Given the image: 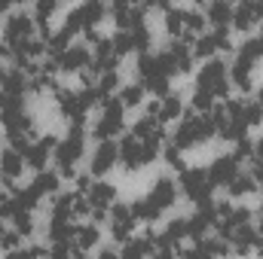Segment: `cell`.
Here are the masks:
<instances>
[{
	"mask_svg": "<svg viewBox=\"0 0 263 259\" xmlns=\"http://www.w3.org/2000/svg\"><path fill=\"white\" fill-rule=\"evenodd\" d=\"M217 131H214V119H211V113H190L187 119H181V125L175 131V146L184 153V149H193L199 143H205V140H211Z\"/></svg>",
	"mask_w": 263,
	"mask_h": 259,
	"instance_id": "cell-1",
	"label": "cell"
},
{
	"mask_svg": "<svg viewBox=\"0 0 263 259\" xmlns=\"http://www.w3.org/2000/svg\"><path fill=\"white\" fill-rule=\"evenodd\" d=\"M83 146H86V128L83 125H70L67 137L55 146V165H59V177H73L77 180V162L83 159Z\"/></svg>",
	"mask_w": 263,
	"mask_h": 259,
	"instance_id": "cell-2",
	"label": "cell"
},
{
	"mask_svg": "<svg viewBox=\"0 0 263 259\" xmlns=\"http://www.w3.org/2000/svg\"><path fill=\"white\" fill-rule=\"evenodd\" d=\"M117 146H120V165L132 174V171H138V168H144V165L156 162L162 140H138V137L126 134Z\"/></svg>",
	"mask_w": 263,
	"mask_h": 259,
	"instance_id": "cell-3",
	"label": "cell"
},
{
	"mask_svg": "<svg viewBox=\"0 0 263 259\" xmlns=\"http://www.w3.org/2000/svg\"><path fill=\"white\" fill-rule=\"evenodd\" d=\"M196 89L211 92L214 98H227L230 95V67L220 58H208L196 73Z\"/></svg>",
	"mask_w": 263,
	"mask_h": 259,
	"instance_id": "cell-4",
	"label": "cell"
},
{
	"mask_svg": "<svg viewBox=\"0 0 263 259\" xmlns=\"http://www.w3.org/2000/svg\"><path fill=\"white\" fill-rule=\"evenodd\" d=\"M34 28H37V18L31 12H25V9H15V12H9L3 18V43L9 49H15V46L34 40Z\"/></svg>",
	"mask_w": 263,
	"mask_h": 259,
	"instance_id": "cell-5",
	"label": "cell"
},
{
	"mask_svg": "<svg viewBox=\"0 0 263 259\" xmlns=\"http://www.w3.org/2000/svg\"><path fill=\"white\" fill-rule=\"evenodd\" d=\"M123 128H126V107L120 104V98H104L101 101V119L95 122V137L110 140Z\"/></svg>",
	"mask_w": 263,
	"mask_h": 259,
	"instance_id": "cell-6",
	"label": "cell"
},
{
	"mask_svg": "<svg viewBox=\"0 0 263 259\" xmlns=\"http://www.w3.org/2000/svg\"><path fill=\"white\" fill-rule=\"evenodd\" d=\"M181 189H184V195H187L190 201H196L199 207H202V204H211L214 186H211L205 168H184V171H181Z\"/></svg>",
	"mask_w": 263,
	"mask_h": 259,
	"instance_id": "cell-7",
	"label": "cell"
},
{
	"mask_svg": "<svg viewBox=\"0 0 263 259\" xmlns=\"http://www.w3.org/2000/svg\"><path fill=\"white\" fill-rule=\"evenodd\" d=\"M110 15H114V21L120 25V31H135V28H141V25H144L147 3L117 0V3H110Z\"/></svg>",
	"mask_w": 263,
	"mask_h": 259,
	"instance_id": "cell-8",
	"label": "cell"
},
{
	"mask_svg": "<svg viewBox=\"0 0 263 259\" xmlns=\"http://www.w3.org/2000/svg\"><path fill=\"white\" fill-rule=\"evenodd\" d=\"M55 146H59V140L52 137V134H46V137H37L28 149H25V162H28V168H34L37 174L40 171H46V165H49V159L55 156Z\"/></svg>",
	"mask_w": 263,
	"mask_h": 259,
	"instance_id": "cell-9",
	"label": "cell"
},
{
	"mask_svg": "<svg viewBox=\"0 0 263 259\" xmlns=\"http://www.w3.org/2000/svg\"><path fill=\"white\" fill-rule=\"evenodd\" d=\"M55 61H59V70H65V73H83L92 67V49L86 43H70Z\"/></svg>",
	"mask_w": 263,
	"mask_h": 259,
	"instance_id": "cell-10",
	"label": "cell"
},
{
	"mask_svg": "<svg viewBox=\"0 0 263 259\" xmlns=\"http://www.w3.org/2000/svg\"><path fill=\"white\" fill-rule=\"evenodd\" d=\"M135 213H132V204H114L110 207V235H114V241H132V229H135Z\"/></svg>",
	"mask_w": 263,
	"mask_h": 259,
	"instance_id": "cell-11",
	"label": "cell"
},
{
	"mask_svg": "<svg viewBox=\"0 0 263 259\" xmlns=\"http://www.w3.org/2000/svg\"><path fill=\"white\" fill-rule=\"evenodd\" d=\"M205 171H208L211 186H230L239 177V159L236 156H217Z\"/></svg>",
	"mask_w": 263,
	"mask_h": 259,
	"instance_id": "cell-12",
	"label": "cell"
},
{
	"mask_svg": "<svg viewBox=\"0 0 263 259\" xmlns=\"http://www.w3.org/2000/svg\"><path fill=\"white\" fill-rule=\"evenodd\" d=\"M117 162H120V146H117L114 140H101V143L95 146V153H92L89 171H92L95 177H101V174L114 171V165H117Z\"/></svg>",
	"mask_w": 263,
	"mask_h": 259,
	"instance_id": "cell-13",
	"label": "cell"
},
{
	"mask_svg": "<svg viewBox=\"0 0 263 259\" xmlns=\"http://www.w3.org/2000/svg\"><path fill=\"white\" fill-rule=\"evenodd\" d=\"M147 201H150L153 207H159V210H168V207L178 201V183H175L172 177H159V180L150 186Z\"/></svg>",
	"mask_w": 263,
	"mask_h": 259,
	"instance_id": "cell-14",
	"label": "cell"
},
{
	"mask_svg": "<svg viewBox=\"0 0 263 259\" xmlns=\"http://www.w3.org/2000/svg\"><path fill=\"white\" fill-rule=\"evenodd\" d=\"M25 168H28V162H25V156H22L18 149L6 146V149L0 153V180H3V183H15V180L25 174Z\"/></svg>",
	"mask_w": 263,
	"mask_h": 259,
	"instance_id": "cell-15",
	"label": "cell"
},
{
	"mask_svg": "<svg viewBox=\"0 0 263 259\" xmlns=\"http://www.w3.org/2000/svg\"><path fill=\"white\" fill-rule=\"evenodd\" d=\"M86 201H89L92 210H107V207L117 204V186L114 183H104V180H95L89 186V192H86Z\"/></svg>",
	"mask_w": 263,
	"mask_h": 259,
	"instance_id": "cell-16",
	"label": "cell"
},
{
	"mask_svg": "<svg viewBox=\"0 0 263 259\" xmlns=\"http://www.w3.org/2000/svg\"><path fill=\"white\" fill-rule=\"evenodd\" d=\"M230 250L236 253V256H248V253H254V250H260V238H257V229L254 226H242V229H236L233 232V238H230Z\"/></svg>",
	"mask_w": 263,
	"mask_h": 259,
	"instance_id": "cell-17",
	"label": "cell"
},
{
	"mask_svg": "<svg viewBox=\"0 0 263 259\" xmlns=\"http://www.w3.org/2000/svg\"><path fill=\"white\" fill-rule=\"evenodd\" d=\"M202 12H205V21L211 28H230L233 25V3L230 0H211L202 6Z\"/></svg>",
	"mask_w": 263,
	"mask_h": 259,
	"instance_id": "cell-18",
	"label": "cell"
},
{
	"mask_svg": "<svg viewBox=\"0 0 263 259\" xmlns=\"http://www.w3.org/2000/svg\"><path fill=\"white\" fill-rule=\"evenodd\" d=\"M153 244H156V235H153V232H147V235H141V238H132V241L123 244L120 259H150L153 256Z\"/></svg>",
	"mask_w": 263,
	"mask_h": 259,
	"instance_id": "cell-19",
	"label": "cell"
},
{
	"mask_svg": "<svg viewBox=\"0 0 263 259\" xmlns=\"http://www.w3.org/2000/svg\"><path fill=\"white\" fill-rule=\"evenodd\" d=\"M165 52H168V58H172L175 73H190V70H193V49H190L184 40H172Z\"/></svg>",
	"mask_w": 263,
	"mask_h": 259,
	"instance_id": "cell-20",
	"label": "cell"
},
{
	"mask_svg": "<svg viewBox=\"0 0 263 259\" xmlns=\"http://www.w3.org/2000/svg\"><path fill=\"white\" fill-rule=\"evenodd\" d=\"M80 192H59L55 195V207H52V220H77V204H80Z\"/></svg>",
	"mask_w": 263,
	"mask_h": 259,
	"instance_id": "cell-21",
	"label": "cell"
},
{
	"mask_svg": "<svg viewBox=\"0 0 263 259\" xmlns=\"http://www.w3.org/2000/svg\"><path fill=\"white\" fill-rule=\"evenodd\" d=\"M159 101V113H156V122H172V119H181L184 113V104H181V95L178 92H168L165 98H156Z\"/></svg>",
	"mask_w": 263,
	"mask_h": 259,
	"instance_id": "cell-22",
	"label": "cell"
},
{
	"mask_svg": "<svg viewBox=\"0 0 263 259\" xmlns=\"http://www.w3.org/2000/svg\"><path fill=\"white\" fill-rule=\"evenodd\" d=\"M101 241V229L95 226V223H86V226H77V232H73V250H77V256L83 253V250H89V247H95Z\"/></svg>",
	"mask_w": 263,
	"mask_h": 259,
	"instance_id": "cell-23",
	"label": "cell"
},
{
	"mask_svg": "<svg viewBox=\"0 0 263 259\" xmlns=\"http://www.w3.org/2000/svg\"><path fill=\"white\" fill-rule=\"evenodd\" d=\"M254 25H260V21H257L254 3H251V0L236 3V6H233V28H236V31H251Z\"/></svg>",
	"mask_w": 263,
	"mask_h": 259,
	"instance_id": "cell-24",
	"label": "cell"
},
{
	"mask_svg": "<svg viewBox=\"0 0 263 259\" xmlns=\"http://www.w3.org/2000/svg\"><path fill=\"white\" fill-rule=\"evenodd\" d=\"M132 137H138V140H165V128L156 122V119H150V116H141L129 131Z\"/></svg>",
	"mask_w": 263,
	"mask_h": 259,
	"instance_id": "cell-25",
	"label": "cell"
},
{
	"mask_svg": "<svg viewBox=\"0 0 263 259\" xmlns=\"http://www.w3.org/2000/svg\"><path fill=\"white\" fill-rule=\"evenodd\" d=\"M28 73L25 70H9L6 73V79H3V95H9V98H25V92H28Z\"/></svg>",
	"mask_w": 263,
	"mask_h": 259,
	"instance_id": "cell-26",
	"label": "cell"
},
{
	"mask_svg": "<svg viewBox=\"0 0 263 259\" xmlns=\"http://www.w3.org/2000/svg\"><path fill=\"white\" fill-rule=\"evenodd\" d=\"M236 58H239V61H245V64H251V67H254V64H257V61L263 58V40H260V37H248V40H245V43L239 46Z\"/></svg>",
	"mask_w": 263,
	"mask_h": 259,
	"instance_id": "cell-27",
	"label": "cell"
},
{
	"mask_svg": "<svg viewBox=\"0 0 263 259\" xmlns=\"http://www.w3.org/2000/svg\"><path fill=\"white\" fill-rule=\"evenodd\" d=\"M230 85H239L242 92H251V64L236 58L233 67H230Z\"/></svg>",
	"mask_w": 263,
	"mask_h": 259,
	"instance_id": "cell-28",
	"label": "cell"
},
{
	"mask_svg": "<svg viewBox=\"0 0 263 259\" xmlns=\"http://www.w3.org/2000/svg\"><path fill=\"white\" fill-rule=\"evenodd\" d=\"M144 95H147V92H144L141 82H129V85H120V95H117V98H120L123 107H141V104H144Z\"/></svg>",
	"mask_w": 263,
	"mask_h": 259,
	"instance_id": "cell-29",
	"label": "cell"
},
{
	"mask_svg": "<svg viewBox=\"0 0 263 259\" xmlns=\"http://www.w3.org/2000/svg\"><path fill=\"white\" fill-rule=\"evenodd\" d=\"M214 52H217V40H214V34L208 31V34H199L196 40H193V58H214Z\"/></svg>",
	"mask_w": 263,
	"mask_h": 259,
	"instance_id": "cell-30",
	"label": "cell"
},
{
	"mask_svg": "<svg viewBox=\"0 0 263 259\" xmlns=\"http://www.w3.org/2000/svg\"><path fill=\"white\" fill-rule=\"evenodd\" d=\"M227 192L233 195V198H242V195H251L257 192V183H254V177L248 174V171H239V177L227 186Z\"/></svg>",
	"mask_w": 263,
	"mask_h": 259,
	"instance_id": "cell-31",
	"label": "cell"
},
{
	"mask_svg": "<svg viewBox=\"0 0 263 259\" xmlns=\"http://www.w3.org/2000/svg\"><path fill=\"white\" fill-rule=\"evenodd\" d=\"M12 198H15V204H18V210H34L37 204H40V189L31 183V186H25V189H15L12 192Z\"/></svg>",
	"mask_w": 263,
	"mask_h": 259,
	"instance_id": "cell-32",
	"label": "cell"
},
{
	"mask_svg": "<svg viewBox=\"0 0 263 259\" xmlns=\"http://www.w3.org/2000/svg\"><path fill=\"white\" fill-rule=\"evenodd\" d=\"M132 213H135V220H141V223H156V220L162 217V210H159V207H153L147 198L132 201Z\"/></svg>",
	"mask_w": 263,
	"mask_h": 259,
	"instance_id": "cell-33",
	"label": "cell"
},
{
	"mask_svg": "<svg viewBox=\"0 0 263 259\" xmlns=\"http://www.w3.org/2000/svg\"><path fill=\"white\" fill-rule=\"evenodd\" d=\"M184 12H187V6H172L168 12H165V28H168V34L178 40V37H184Z\"/></svg>",
	"mask_w": 263,
	"mask_h": 259,
	"instance_id": "cell-34",
	"label": "cell"
},
{
	"mask_svg": "<svg viewBox=\"0 0 263 259\" xmlns=\"http://www.w3.org/2000/svg\"><path fill=\"white\" fill-rule=\"evenodd\" d=\"M59 171H40L34 177V186L40 189V195H59Z\"/></svg>",
	"mask_w": 263,
	"mask_h": 259,
	"instance_id": "cell-35",
	"label": "cell"
},
{
	"mask_svg": "<svg viewBox=\"0 0 263 259\" xmlns=\"http://www.w3.org/2000/svg\"><path fill=\"white\" fill-rule=\"evenodd\" d=\"M242 122H245V128H254V125H260V122H263V107L257 104V101L245 98V107H242Z\"/></svg>",
	"mask_w": 263,
	"mask_h": 259,
	"instance_id": "cell-36",
	"label": "cell"
},
{
	"mask_svg": "<svg viewBox=\"0 0 263 259\" xmlns=\"http://www.w3.org/2000/svg\"><path fill=\"white\" fill-rule=\"evenodd\" d=\"M95 89H98L101 101H104V98H114V92L120 89V73H117V70H114V73H101V76H98V85H95Z\"/></svg>",
	"mask_w": 263,
	"mask_h": 259,
	"instance_id": "cell-37",
	"label": "cell"
},
{
	"mask_svg": "<svg viewBox=\"0 0 263 259\" xmlns=\"http://www.w3.org/2000/svg\"><path fill=\"white\" fill-rule=\"evenodd\" d=\"M9 223H12V229H15L22 238L34 235V213H31V210H18V213H15Z\"/></svg>",
	"mask_w": 263,
	"mask_h": 259,
	"instance_id": "cell-38",
	"label": "cell"
},
{
	"mask_svg": "<svg viewBox=\"0 0 263 259\" xmlns=\"http://www.w3.org/2000/svg\"><path fill=\"white\" fill-rule=\"evenodd\" d=\"M193 110L196 113H211L214 110V95L205 92V89H196L193 92Z\"/></svg>",
	"mask_w": 263,
	"mask_h": 259,
	"instance_id": "cell-39",
	"label": "cell"
},
{
	"mask_svg": "<svg viewBox=\"0 0 263 259\" xmlns=\"http://www.w3.org/2000/svg\"><path fill=\"white\" fill-rule=\"evenodd\" d=\"M110 43H114V52H117V55H129V52H135L129 31H117V34L110 37Z\"/></svg>",
	"mask_w": 263,
	"mask_h": 259,
	"instance_id": "cell-40",
	"label": "cell"
},
{
	"mask_svg": "<svg viewBox=\"0 0 263 259\" xmlns=\"http://www.w3.org/2000/svg\"><path fill=\"white\" fill-rule=\"evenodd\" d=\"M132 34V46H135V52H147L150 49V31H147V25H141V28H135V31H129Z\"/></svg>",
	"mask_w": 263,
	"mask_h": 259,
	"instance_id": "cell-41",
	"label": "cell"
},
{
	"mask_svg": "<svg viewBox=\"0 0 263 259\" xmlns=\"http://www.w3.org/2000/svg\"><path fill=\"white\" fill-rule=\"evenodd\" d=\"M55 12H59V0H40V3L34 6V18H37V21H49Z\"/></svg>",
	"mask_w": 263,
	"mask_h": 259,
	"instance_id": "cell-42",
	"label": "cell"
},
{
	"mask_svg": "<svg viewBox=\"0 0 263 259\" xmlns=\"http://www.w3.org/2000/svg\"><path fill=\"white\" fill-rule=\"evenodd\" d=\"M18 244H22V235L15 232V229H3L0 232V250H18Z\"/></svg>",
	"mask_w": 263,
	"mask_h": 259,
	"instance_id": "cell-43",
	"label": "cell"
},
{
	"mask_svg": "<svg viewBox=\"0 0 263 259\" xmlns=\"http://www.w3.org/2000/svg\"><path fill=\"white\" fill-rule=\"evenodd\" d=\"M233 156L242 162V159H254V143L248 140V137H242L239 143H236V149H233Z\"/></svg>",
	"mask_w": 263,
	"mask_h": 259,
	"instance_id": "cell-44",
	"label": "cell"
},
{
	"mask_svg": "<svg viewBox=\"0 0 263 259\" xmlns=\"http://www.w3.org/2000/svg\"><path fill=\"white\" fill-rule=\"evenodd\" d=\"M73 256H77L73 244H52L49 247V259H73Z\"/></svg>",
	"mask_w": 263,
	"mask_h": 259,
	"instance_id": "cell-45",
	"label": "cell"
},
{
	"mask_svg": "<svg viewBox=\"0 0 263 259\" xmlns=\"http://www.w3.org/2000/svg\"><path fill=\"white\" fill-rule=\"evenodd\" d=\"M248 174L254 177V183H263V162L260 159H248Z\"/></svg>",
	"mask_w": 263,
	"mask_h": 259,
	"instance_id": "cell-46",
	"label": "cell"
},
{
	"mask_svg": "<svg viewBox=\"0 0 263 259\" xmlns=\"http://www.w3.org/2000/svg\"><path fill=\"white\" fill-rule=\"evenodd\" d=\"M77 186H80V192H89V186H92V177H89V174H77Z\"/></svg>",
	"mask_w": 263,
	"mask_h": 259,
	"instance_id": "cell-47",
	"label": "cell"
},
{
	"mask_svg": "<svg viewBox=\"0 0 263 259\" xmlns=\"http://www.w3.org/2000/svg\"><path fill=\"white\" fill-rule=\"evenodd\" d=\"M3 259H31V253H28V247H18V250H9Z\"/></svg>",
	"mask_w": 263,
	"mask_h": 259,
	"instance_id": "cell-48",
	"label": "cell"
},
{
	"mask_svg": "<svg viewBox=\"0 0 263 259\" xmlns=\"http://www.w3.org/2000/svg\"><path fill=\"white\" fill-rule=\"evenodd\" d=\"M98 259H120V250H110V247H104V250L98 253Z\"/></svg>",
	"mask_w": 263,
	"mask_h": 259,
	"instance_id": "cell-49",
	"label": "cell"
},
{
	"mask_svg": "<svg viewBox=\"0 0 263 259\" xmlns=\"http://www.w3.org/2000/svg\"><path fill=\"white\" fill-rule=\"evenodd\" d=\"M254 159H260V162H263V137L254 143Z\"/></svg>",
	"mask_w": 263,
	"mask_h": 259,
	"instance_id": "cell-50",
	"label": "cell"
},
{
	"mask_svg": "<svg viewBox=\"0 0 263 259\" xmlns=\"http://www.w3.org/2000/svg\"><path fill=\"white\" fill-rule=\"evenodd\" d=\"M254 229H257V238H260V247H263V220L257 223V226H254Z\"/></svg>",
	"mask_w": 263,
	"mask_h": 259,
	"instance_id": "cell-51",
	"label": "cell"
},
{
	"mask_svg": "<svg viewBox=\"0 0 263 259\" xmlns=\"http://www.w3.org/2000/svg\"><path fill=\"white\" fill-rule=\"evenodd\" d=\"M6 73H9V70H6V67L0 64V85H3V79H6Z\"/></svg>",
	"mask_w": 263,
	"mask_h": 259,
	"instance_id": "cell-52",
	"label": "cell"
},
{
	"mask_svg": "<svg viewBox=\"0 0 263 259\" xmlns=\"http://www.w3.org/2000/svg\"><path fill=\"white\" fill-rule=\"evenodd\" d=\"M6 9H9V3H3V0H0V15H3Z\"/></svg>",
	"mask_w": 263,
	"mask_h": 259,
	"instance_id": "cell-53",
	"label": "cell"
},
{
	"mask_svg": "<svg viewBox=\"0 0 263 259\" xmlns=\"http://www.w3.org/2000/svg\"><path fill=\"white\" fill-rule=\"evenodd\" d=\"M257 104L263 107V85H260V92H257Z\"/></svg>",
	"mask_w": 263,
	"mask_h": 259,
	"instance_id": "cell-54",
	"label": "cell"
},
{
	"mask_svg": "<svg viewBox=\"0 0 263 259\" xmlns=\"http://www.w3.org/2000/svg\"><path fill=\"white\" fill-rule=\"evenodd\" d=\"M257 213H260V220H263V204H260V210H257Z\"/></svg>",
	"mask_w": 263,
	"mask_h": 259,
	"instance_id": "cell-55",
	"label": "cell"
}]
</instances>
